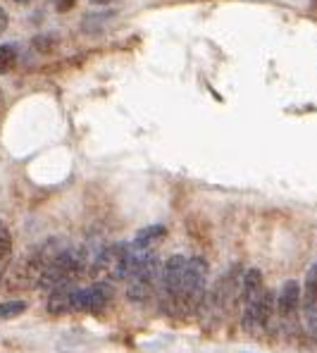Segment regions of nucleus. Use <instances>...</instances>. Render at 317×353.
Returning <instances> with one entry per match:
<instances>
[{"label": "nucleus", "mask_w": 317, "mask_h": 353, "mask_svg": "<svg viewBox=\"0 0 317 353\" xmlns=\"http://www.w3.org/2000/svg\"><path fill=\"white\" fill-rule=\"evenodd\" d=\"M141 253L143 251H136L132 243H110L93 258L91 274L93 277H103L105 282L127 279Z\"/></svg>", "instance_id": "1"}, {"label": "nucleus", "mask_w": 317, "mask_h": 353, "mask_svg": "<svg viewBox=\"0 0 317 353\" xmlns=\"http://www.w3.org/2000/svg\"><path fill=\"white\" fill-rule=\"evenodd\" d=\"M207 289V263L203 258H186L184 279H181L179 305H176V320L189 318L203 305Z\"/></svg>", "instance_id": "2"}, {"label": "nucleus", "mask_w": 317, "mask_h": 353, "mask_svg": "<svg viewBox=\"0 0 317 353\" xmlns=\"http://www.w3.org/2000/svg\"><path fill=\"white\" fill-rule=\"evenodd\" d=\"M160 261L153 251H143L127 277V296L134 303H145L160 282Z\"/></svg>", "instance_id": "3"}, {"label": "nucleus", "mask_w": 317, "mask_h": 353, "mask_svg": "<svg viewBox=\"0 0 317 353\" xmlns=\"http://www.w3.org/2000/svg\"><path fill=\"white\" fill-rule=\"evenodd\" d=\"M186 270V256H170L160 268V308L170 318H176V305H179L181 279Z\"/></svg>", "instance_id": "4"}, {"label": "nucleus", "mask_w": 317, "mask_h": 353, "mask_svg": "<svg viewBox=\"0 0 317 353\" xmlns=\"http://www.w3.org/2000/svg\"><path fill=\"white\" fill-rule=\"evenodd\" d=\"M272 323H274V294L269 289H265L260 299L241 305V327L248 334L267 332Z\"/></svg>", "instance_id": "5"}, {"label": "nucleus", "mask_w": 317, "mask_h": 353, "mask_svg": "<svg viewBox=\"0 0 317 353\" xmlns=\"http://www.w3.org/2000/svg\"><path fill=\"white\" fill-rule=\"evenodd\" d=\"M112 282H105V279H98L93 282L91 287H76L74 292V303H72V310L76 313H91V315H98L112 303Z\"/></svg>", "instance_id": "6"}, {"label": "nucleus", "mask_w": 317, "mask_h": 353, "mask_svg": "<svg viewBox=\"0 0 317 353\" xmlns=\"http://www.w3.org/2000/svg\"><path fill=\"white\" fill-rule=\"evenodd\" d=\"M300 308H303V289L296 279H287L274 296V320H279L282 325H291L298 318Z\"/></svg>", "instance_id": "7"}, {"label": "nucleus", "mask_w": 317, "mask_h": 353, "mask_svg": "<svg viewBox=\"0 0 317 353\" xmlns=\"http://www.w3.org/2000/svg\"><path fill=\"white\" fill-rule=\"evenodd\" d=\"M74 292H76L74 282H62V284H58V287L50 289V294H48V313H53V315L70 313L72 303H74Z\"/></svg>", "instance_id": "8"}, {"label": "nucleus", "mask_w": 317, "mask_h": 353, "mask_svg": "<svg viewBox=\"0 0 317 353\" xmlns=\"http://www.w3.org/2000/svg\"><path fill=\"white\" fill-rule=\"evenodd\" d=\"M165 236H167V227L165 225H148V227H143L141 232H136L132 246L136 248V251H150V248L163 241Z\"/></svg>", "instance_id": "9"}, {"label": "nucleus", "mask_w": 317, "mask_h": 353, "mask_svg": "<svg viewBox=\"0 0 317 353\" xmlns=\"http://www.w3.org/2000/svg\"><path fill=\"white\" fill-rule=\"evenodd\" d=\"M303 310L317 308V263H313L305 272V282H303Z\"/></svg>", "instance_id": "10"}, {"label": "nucleus", "mask_w": 317, "mask_h": 353, "mask_svg": "<svg viewBox=\"0 0 317 353\" xmlns=\"http://www.w3.org/2000/svg\"><path fill=\"white\" fill-rule=\"evenodd\" d=\"M10 263H12V234L10 227L0 220V277H5Z\"/></svg>", "instance_id": "11"}, {"label": "nucleus", "mask_w": 317, "mask_h": 353, "mask_svg": "<svg viewBox=\"0 0 317 353\" xmlns=\"http://www.w3.org/2000/svg\"><path fill=\"white\" fill-rule=\"evenodd\" d=\"M17 46L14 43H3L0 46V74H8V72L14 70V65H17Z\"/></svg>", "instance_id": "12"}, {"label": "nucleus", "mask_w": 317, "mask_h": 353, "mask_svg": "<svg viewBox=\"0 0 317 353\" xmlns=\"http://www.w3.org/2000/svg\"><path fill=\"white\" fill-rule=\"evenodd\" d=\"M27 310V301L22 299H10L0 301V320H14Z\"/></svg>", "instance_id": "13"}, {"label": "nucleus", "mask_w": 317, "mask_h": 353, "mask_svg": "<svg viewBox=\"0 0 317 353\" xmlns=\"http://www.w3.org/2000/svg\"><path fill=\"white\" fill-rule=\"evenodd\" d=\"M8 27H10V17H8V12L0 8V34H3V31L8 29Z\"/></svg>", "instance_id": "14"}, {"label": "nucleus", "mask_w": 317, "mask_h": 353, "mask_svg": "<svg viewBox=\"0 0 317 353\" xmlns=\"http://www.w3.org/2000/svg\"><path fill=\"white\" fill-rule=\"evenodd\" d=\"M72 5H74V0H58V10H60V12H65V10H72Z\"/></svg>", "instance_id": "15"}, {"label": "nucleus", "mask_w": 317, "mask_h": 353, "mask_svg": "<svg viewBox=\"0 0 317 353\" xmlns=\"http://www.w3.org/2000/svg\"><path fill=\"white\" fill-rule=\"evenodd\" d=\"M91 3H93V5H108L110 0H91Z\"/></svg>", "instance_id": "16"}, {"label": "nucleus", "mask_w": 317, "mask_h": 353, "mask_svg": "<svg viewBox=\"0 0 317 353\" xmlns=\"http://www.w3.org/2000/svg\"><path fill=\"white\" fill-rule=\"evenodd\" d=\"M17 3H22V5H27V3H34V0H17Z\"/></svg>", "instance_id": "17"}, {"label": "nucleus", "mask_w": 317, "mask_h": 353, "mask_svg": "<svg viewBox=\"0 0 317 353\" xmlns=\"http://www.w3.org/2000/svg\"><path fill=\"white\" fill-rule=\"evenodd\" d=\"M313 3H315V5H317V0H313Z\"/></svg>", "instance_id": "18"}]
</instances>
